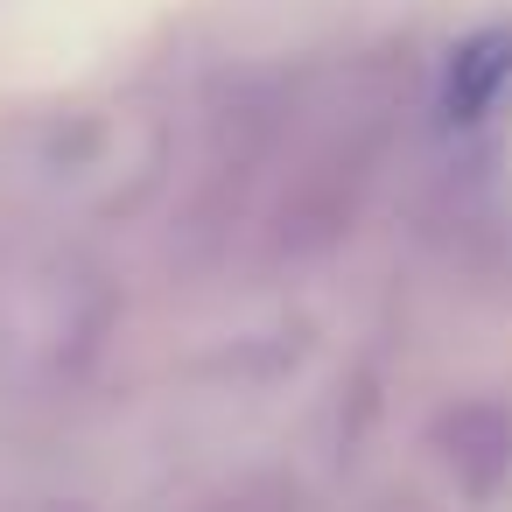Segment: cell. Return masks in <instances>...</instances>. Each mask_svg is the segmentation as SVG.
Returning a JSON list of instances; mask_svg holds the SVG:
<instances>
[{
	"mask_svg": "<svg viewBox=\"0 0 512 512\" xmlns=\"http://www.w3.org/2000/svg\"><path fill=\"white\" fill-rule=\"evenodd\" d=\"M106 330V288L78 253L36 246L0 274V365L29 386L71 379Z\"/></svg>",
	"mask_w": 512,
	"mask_h": 512,
	"instance_id": "6da1fadb",
	"label": "cell"
},
{
	"mask_svg": "<svg viewBox=\"0 0 512 512\" xmlns=\"http://www.w3.org/2000/svg\"><path fill=\"white\" fill-rule=\"evenodd\" d=\"M505 71H512V36H484V43H470V50L456 57V71H449V106H456V113H477V106L498 92Z\"/></svg>",
	"mask_w": 512,
	"mask_h": 512,
	"instance_id": "7a4b0ae2",
	"label": "cell"
}]
</instances>
